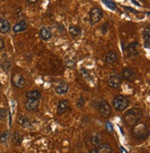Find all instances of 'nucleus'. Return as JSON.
I'll return each instance as SVG.
<instances>
[{
	"label": "nucleus",
	"instance_id": "nucleus-4",
	"mask_svg": "<svg viewBox=\"0 0 150 153\" xmlns=\"http://www.w3.org/2000/svg\"><path fill=\"white\" fill-rule=\"evenodd\" d=\"M95 107L98 110L99 113L104 118H109L111 115V107L106 100H98L95 104Z\"/></svg>",
	"mask_w": 150,
	"mask_h": 153
},
{
	"label": "nucleus",
	"instance_id": "nucleus-9",
	"mask_svg": "<svg viewBox=\"0 0 150 153\" xmlns=\"http://www.w3.org/2000/svg\"><path fill=\"white\" fill-rule=\"evenodd\" d=\"M121 75H122V78L128 81V82H133V81L135 79V74L134 71L132 70V69H129V68H124L122 70V73H121Z\"/></svg>",
	"mask_w": 150,
	"mask_h": 153
},
{
	"label": "nucleus",
	"instance_id": "nucleus-6",
	"mask_svg": "<svg viewBox=\"0 0 150 153\" xmlns=\"http://www.w3.org/2000/svg\"><path fill=\"white\" fill-rule=\"evenodd\" d=\"M121 83H122V78L119 74H111L108 80L109 85L113 89L119 88L120 86Z\"/></svg>",
	"mask_w": 150,
	"mask_h": 153
},
{
	"label": "nucleus",
	"instance_id": "nucleus-21",
	"mask_svg": "<svg viewBox=\"0 0 150 153\" xmlns=\"http://www.w3.org/2000/svg\"><path fill=\"white\" fill-rule=\"evenodd\" d=\"M22 140H23V137L21 136V134L19 132L13 133V134H12V142H13L14 145H16V146L21 145Z\"/></svg>",
	"mask_w": 150,
	"mask_h": 153
},
{
	"label": "nucleus",
	"instance_id": "nucleus-13",
	"mask_svg": "<svg viewBox=\"0 0 150 153\" xmlns=\"http://www.w3.org/2000/svg\"><path fill=\"white\" fill-rule=\"evenodd\" d=\"M25 109L28 111H36L39 107V100H27V101L24 104Z\"/></svg>",
	"mask_w": 150,
	"mask_h": 153
},
{
	"label": "nucleus",
	"instance_id": "nucleus-8",
	"mask_svg": "<svg viewBox=\"0 0 150 153\" xmlns=\"http://www.w3.org/2000/svg\"><path fill=\"white\" fill-rule=\"evenodd\" d=\"M139 48H140V45L137 42H134L130 44L128 48H127V53L129 57H136L139 54Z\"/></svg>",
	"mask_w": 150,
	"mask_h": 153
},
{
	"label": "nucleus",
	"instance_id": "nucleus-18",
	"mask_svg": "<svg viewBox=\"0 0 150 153\" xmlns=\"http://www.w3.org/2000/svg\"><path fill=\"white\" fill-rule=\"evenodd\" d=\"M69 33L72 34V36L73 37H77V36H80L81 33H82V29L80 26H77V25H70L69 28Z\"/></svg>",
	"mask_w": 150,
	"mask_h": 153
},
{
	"label": "nucleus",
	"instance_id": "nucleus-22",
	"mask_svg": "<svg viewBox=\"0 0 150 153\" xmlns=\"http://www.w3.org/2000/svg\"><path fill=\"white\" fill-rule=\"evenodd\" d=\"M96 150L98 153H112V149L109 144H101Z\"/></svg>",
	"mask_w": 150,
	"mask_h": 153
},
{
	"label": "nucleus",
	"instance_id": "nucleus-3",
	"mask_svg": "<svg viewBox=\"0 0 150 153\" xmlns=\"http://www.w3.org/2000/svg\"><path fill=\"white\" fill-rule=\"evenodd\" d=\"M130 100L126 96L119 95L115 97L112 100V106L113 108L118 111H125L129 106Z\"/></svg>",
	"mask_w": 150,
	"mask_h": 153
},
{
	"label": "nucleus",
	"instance_id": "nucleus-27",
	"mask_svg": "<svg viewBox=\"0 0 150 153\" xmlns=\"http://www.w3.org/2000/svg\"><path fill=\"white\" fill-rule=\"evenodd\" d=\"M7 117V110L4 109V108H1L0 109V121L4 120Z\"/></svg>",
	"mask_w": 150,
	"mask_h": 153
},
{
	"label": "nucleus",
	"instance_id": "nucleus-25",
	"mask_svg": "<svg viewBox=\"0 0 150 153\" xmlns=\"http://www.w3.org/2000/svg\"><path fill=\"white\" fill-rule=\"evenodd\" d=\"M109 27H110V24H109V22H104L102 24V26H101V32H102V33H104V34L107 33L109 32Z\"/></svg>",
	"mask_w": 150,
	"mask_h": 153
},
{
	"label": "nucleus",
	"instance_id": "nucleus-24",
	"mask_svg": "<svg viewBox=\"0 0 150 153\" xmlns=\"http://www.w3.org/2000/svg\"><path fill=\"white\" fill-rule=\"evenodd\" d=\"M10 134L8 131L3 132L1 134H0V143H7V140L10 139Z\"/></svg>",
	"mask_w": 150,
	"mask_h": 153
},
{
	"label": "nucleus",
	"instance_id": "nucleus-12",
	"mask_svg": "<svg viewBox=\"0 0 150 153\" xmlns=\"http://www.w3.org/2000/svg\"><path fill=\"white\" fill-rule=\"evenodd\" d=\"M104 60L107 64H114L118 60V54L114 51H110L106 54Z\"/></svg>",
	"mask_w": 150,
	"mask_h": 153
},
{
	"label": "nucleus",
	"instance_id": "nucleus-5",
	"mask_svg": "<svg viewBox=\"0 0 150 153\" xmlns=\"http://www.w3.org/2000/svg\"><path fill=\"white\" fill-rule=\"evenodd\" d=\"M103 18V11L99 7H93L89 12V19L92 24L98 23Z\"/></svg>",
	"mask_w": 150,
	"mask_h": 153
},
{
	"label": "nucleus",
	"instance_id": "nucleus-1",
	"mask_svg": "<svg viewBox=\"0 0 150 153\" xmlns=\"http://www.w3.org/2000/svg\"><path fill=\"white\" fill-rule=\"evenodd\" d=\"M143 118V111L140 108H132L131 110L127 111L123 115V122L127 126L135 125L139 121Z\"/></svg>",
	"mask_w": 150,
	"mask_h": 153
},
{
	"label": "nucleus",
	"instance_id": "nucleus-35",
	"mask_svg": "<svg viewBox=\"0 0 150 153\" xmlns=\"http://www.w3.org/2000/svg\"><path fill=\"white\" fill-rule=\"evenodd\" d=\"M81 153H84V152H81Z\"/></svg>",
	"mask_w": 150,
	"mask_h": 153
},
{
	"label": "nucleus",
	"instance_id": "nucleus-15",
	"mask_svg": "<svg viewBox=\"0 0 150 153\" xmlns=\"http://www.w3.org/2000/svg\"><path fill=\"white\" fill-rule=\"evenodd\" d=\"M41 96V92L38 90H31V91H28L25 94L26 98L30 100H40Z\"/></svg>",
	"mask_w": 150,
	"mask_h": 153
},
{
	"label": "nucleus",
	"instance_id": "nucleus-23",
	"mask_svg": "<svg viewBox=\"0 0 150 153\" xmlns=\"http://www.w3.org/2000/svg\"><path fill=\"white\" fill-rule=\"evenodd\" d=\"M90 141H91V143L93 144V145H95V146L99 145L100 142H101V137L99 136L98 133H95V134H94L93 136L91 137Z\"/></svg>",
	"mask_w": 150,
	"mask_h": 153
},
{
	"label": "nucleus",
	"instance_id": "nucleus-31",
	"mask_svg": "<svg viewBox=\"0 0 150 153\" xmlns=\"http://www.w3.org/2000/svg\"><path fill=\"white\" fill-rule=\"evenodd\" d=\"M89 153H98V150H96V149H92Z\"/></svg>",
	"mask_w": 150,
	"mask_h": 153
},
{
	"label": "nucleus",
	"instance_id": "nucleus-10",
	"mask_svg": "<svg viewBox=\"0 0 150 153\" xmlns=\"http://www.w3.org/2000/svg\"><path fill=\"white\" fill-rule=\"evenodd\" d=\"M69 107V103L67 100H61L58 101V109H57V112L59 115L64 114Z\"/></svg>",
	"mask_w": 150,
	"mask_h": 153
},
{
	"label": "nucleus",
	"instance_id": "nucleus-17",
	"mask_svg": "<svg viewBox=\"0 0 150 153\" xmlns=\"http://www.w3.org/2000/svg\"><path fill=\"white\" fill-rule=\"evenodd\" d=\"M18 123H19L22 128H28L31 126V121L28 117L26 116H20L19 118H18Z\"/></svg>",
	"mask_w": 150,
	"mask_h": 153
},
{
	"label": "nucleus",
	"instance_id": "nucleus-29",
	"mask_svg": "<svg viewBox=\"0 0 150 153\" xmlns=\"http://www.w3.org/2000/svg\"><path fill=\"white\" fill-rule=\"evenodd\" d=\"M106 130L109 133H112L113 132V125L110 122H107L106 123Z\"/></svg>",
	"mask_w": 150,
	"mask_h": 153
},
{
	"label": "nucleus",
	"instance_id": "nucleus-28",
	"mask_svg": "<svg viewBox=\"0 0 150 153\" xmlns=\"http://www.w3.org/2000/svg\"><path fill=\"white\" fill-rule=\"evenodd\" d=\"M84 98L83 96H80L79 97V100H78V102H77V107L78 108H82L83 105H84Z\"/></svg>",
	"mask_w": 150,
	"mask_h": 153
},
{
	"label": "nucleus",
	"instance_id": "nucleus-16",
	"mask_svg": "<svg viewBox=\"0 0 150 153\" xmlns=\"http://www.w3.org/2000/svg\"><path fill=\"white\" fill-rule=\"evenodd\" d=\"M28 28V24L25 21H20L18 23H16L13 27V32L18 33H21V32H24L26 29Z\"/></svg>",
	"mask_w": 150,
	"mask_h": 153
},
{
	"label": "nucleus",
	"instance_id": "nucleus-26",
	"mask_svg": "<svg viewBox=\"0 0 150 153\" xmlns=\"http://www.w3.org/2000/svg\"><path fill=\"white\" fill-rule=\"evenodd\" d=\"M103 3L107 6L109 8H110V10H117V6H116V4L114 3L113 1H103Z\"/></svg>",
	"mask_w": 150,
	"mask_h": 153
},
{
	"label": "nucleus",
	"instance_id": "nucleus-19",
	"mask_svg": "<svg viewBox=\"0 0 150 153\" xmlns=\"http://www.w3.org/2000/svg\"><path fill=\"white\" fill-rule=\"evenodd\" d=\"M40 36L43 40L48 41L52 37V33L49 29L46 28V27H43V28L40 30Z\"/></svg>",
	"mask_w": 150,
	"mask_h": 153
},
{
	"label": "nucleus",
	"instance_id": "nucleus-2",
	"mask_svg": "<svg viewBox=\"0 0 150 153\" xmlns=\"http://www.w3.org/2000/svg\"><path fill=\"white\" fill-rule=\"evenodd\" d=\"M132 136L137 140H145L149 136L147 124L145 123H137L132 129Z\"/></svg>",
	"mask_w": 150,
	"mask_h": 153
},
{
	"label": "nucleus",
	"instance_id": "nucleus-33",
	"mask_svg": "<svg viewBox=\"0 0 150 153\" xmlns=\"http://www.w3.org/2000/svg\"><path fill=\"white\" fill-rule=\"evenodd\" d=\"M38 1H27V3L29 4H35V3H37Z\"/></svg>",
	"mask_w": 150,
	"mask_h": 153
},
{
	"label": "nucleus",
	"instance_id": "nucleus-20",
	"mask_svg": "<svg viewBox=\"0 0 150 153\" xmlns=\"http://www.w3.org/2000/svg\"><path fill=\"white\" fill-rule=\"evenodd\" d=\"M144 46L146 48H150V30L149 27H146L144 31Z\"/></svg>",
	"mask_w": 150,
	"mask_h": 153
},
{
	"label": "nucleus",
	"instance_id": "nucleus-30",
	"mask_svg": "<svg viewBox=\"0 0 150 153\" xmlns=\"http://www.w3.org/2000/svg\"><path fill=\"white\" fill-rule=\"evenodd\" d=\"M5 47V42H4V39L0 36V50H2Z\"/></svg>",
	"mask_w": 150,
	"mask_h": 153
},
{
	"label": "nucleus",
	"instance_id": "nucleus-34",
	"mask_svg": "<svg viewBox=\"0 0 150 153\" xmlns=\"http://www.w3.org/2000/svg\"><path fill=\"white\" fill-rule=\"evenodd\" d=\"M2 87V85H1V83H0V88H1Z\"/></svg>",
	"mask_w": 150,
	"mask_h": 153
},
{
	"label": "nucleus",
	"instance_id": "nucleus-11",
	"mask_svg": "<svg viewBox=\"0 0 150 153\" xmlns=\"http://www.w3.org/2000/svg\"><path fill=\"white\" fill-rule=\"evenodd\" d=\"M69 85L67 82H60L58 85H56L55 87V92L58 95H63V94H66L68 91H69Z\"/></svg>",
	"mask_w": 150,
	"mask_h": 153
},
{
	"label": "nucleus",
	"instance_id": "nucleus-14",
	"mask_svg": "<svg viewBox=\"0 0 150 153\" xmlns=\"http://www.w3.org/2000/svg\"><path fill=\"white\" fill-rule=\"evenodd\" d=\"M11 26L10 23L7 20L3 19V18H0V33H7L10 31Z\"/></svg>",
	"mask_w": 150,
	"mask_h": 153
},
{
	"label": "nucleus",
	"instance_id": "nucleus-7",
	"mask_svg": "<svg viewBox=\"0 0 150 153\" xmlns=\"http://www.w3.org/2000/svg\"><path fill=\"white\" fill-rule=\"evenodd\" d=\"M11 80H12V83H13L14 86L17 88H23L26 85L25 78L20 74H14Z\"/></svg>",
	"mask_w": 150,
	"mask_h": 153
},
{
	"label": "nucleus",
	"instance_id": "nucleus-32",
	"mask_svg": "<svg viewBox=\"0 0 150 153\" xmlns=\"http://www.w3.org/2000/svg\"><path fill=\"white\" fill-rule=\"evenodd\" d=\"M120 151H121V153H127V151L124 149H123L122 147H120Z\"/></svg>",
	"mask_w": 150,
	"mask_h": 153
}]
</instances>
